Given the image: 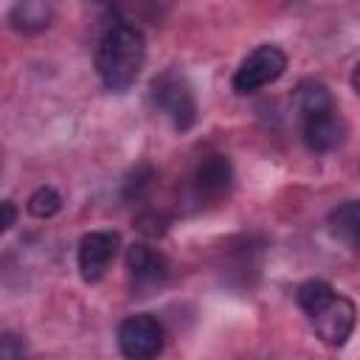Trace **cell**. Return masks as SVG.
Returning a JSON list of instances; mask_svg holds the SVG:
<instances>
[{
	"instance_id": "8",
	"label": "cell",
	"mask_w": 360,
	"mask_h": 360,
	"mask_svg": "<svg viewBox=\"0 0 360 360\" xmlns=\"http://www.w3.org/2000/svg\"><path fill=\"white\" fill-rule=\"evenodd\" d=\"M127 270L135 281V287L149 290V287H160L169 276V262L163 253H158L155 248L143 245V242H132L127 248Z\"/></svg>"
},
{
	"instance_id": "3",
	"label": "cell",
	"mask_w": 360,
	"mask_h": 360,
	"mask_svg": "<svg viewBox=\"0 0 360 360\" xmlns=\"http://www.w3.org/2000/svg\"><path fill=\"white\" fill-rule=\"evenodd\" d=\"M163 343H166L163 323L149 312L129 315L118 326V352L127 360H158Z\"/></svg>"
},
{
	"instance_id": "12",
	"label": "cell",
	"mask_w": 360,
	"mask_h": 360,
	"mask_svg": "<svg viewBox=\"0 0 360 360\" xmlns=\"http://www.w3.org/2000/svg\"><path fill=\"white\" fill-rule=\"evenodd\" d=\"M332 93L323 82H315V79H307L295 87V110L298 115H309V112H318L323 107H332Z\"/></svg>"
},
{
	"instance_id": "13",
	"label": "cell",
	"mask_w": 360,
	"mask_h": 360,
	"mask_svg": "<svg viewBox=\"0 0 360 360\" xmlns=\"http://www.w3.org/2000/svg\"><path fill=\"white\" fill-rule=\"evenodd\" d=\"M332 298H335V287L326 284V281H321V278H309V281H304L295 290V301H298V307L304 309L307 318H312L315 312H321Z\"/></svg>"
},
{
	"instance_id": "16",
	"label": "cell",
	"mask_w": 360,
	"mask_h": 360,
	"mask_svg": "<svg viewBox=\"0 0 360 360\" xmlns=\"http://www.w3.org/2000/svg\"><path fill=\"white\" fill-rule=\"evenodd\" d=\"M0 360H25V340L20 335H0Z\"/></svg>"
},
{
	"instance_id": "6",
	"label": "cell",
	"mask_w": 360,
	"mask_h": 360,
	"mask_svg": "<svg viewBox=\"0 0 360 360\" xmlns=\"http://www.w3.org/2000/svg\"><path fill=\"white\" fill-rule=\"evenodd\" d=\"M301 138H304L307 149L318 152V155L338 149L346 138V124H343L338 107L332 104V107H323L318 112L301 115Z\"/></svg>"
},
{
	"instance_id": "15",
	"label": "cell",
	"mask_w": 360,
	"mask_h": 360,
	"mask_svg": "<svg viewBox=\"0 0 360 360\" xmlns=\"http://www.w3.org/2000/svg\"><path fill=\"white\" fill-rule=\"evenodd\" d=\"M152 177H155V172H152V166H138L129 177H127V186H124V197L127 200H141L143 194H146V188L152 186Z\"/></svg>"
},
{
	"instance_id": "4",
	"label": "cell",
	"mask_w": 360,
	"mask_h": 360,
	"mask_svg": "<svg viewBox=\"0 0 360 360\" xmlns=\"http://www.w3.org/2000/svg\"><path fill=\"white\" fill-rule=\"evenodd\" d=\"M287 70V56L278 45H259L253 48L242 65L236 68L231 84L239 96H248V93H256L267 84H273L276 79H281V73Z\"/></svg>"
},
{
	"instance_id": "9",
	"label": "cell",
	"mask_w": 360,
	"mask_h": 360,
	"mask_svg": "<svg viewBox=\"0 0 360 360\" xmlns=\"http://www.w3.org/2000/svg\"><path fill=\"white\" fill-rule=\"evenodd\" d=\"M233 186V166L225 155H208L194 169V191L200 197H222Z\"/></svg>"
},
{
	"instance_id": "10",
	"label": "cell",
	"mask_w": 360,
	"mask_h": 360,
	"mask_svg": "<svg viewBox=\"0 0 360 360\" xmlns=\"http://www.w3.org/2000/svg\"><path fill=\"white\" fill-rule=\"evenodd\" d=\"M53 20V6L45 0H20L8 11V22L20 34H39L51 25Z\"/></svg>"
},
{
	"instance_id": "5",
	"label": "cell",
	"mask_w": 360,
	"mask_h": 360,
	"mask_svg": "<svg viewBox=\"0 0 360 360\" xmlns=\"http://www.w3.org/2000/svg\"><path fill=\"white\" fill-rule=\"evenodd\" d=\"M118 245H121V239H118L115 231H90V233H84L79 239V253H76L79 276L87 284L98 281L107 273L110 262L115 259Z\"/></svg>"
},
{
	"instance_id": "17",
	"label": "cell",
	"mask_w": 360,
	"mask_h": 360,
	"mask_svg": "<svg viewBox=\"0 0 360 360\" xmlns=\"http://www.w3.org/2000/svg\"><path fill=\"white\" fill-rule=\"evenodd\" d=\"M17 222V205L11 200H0V236Z\"/></svg>"
},
{
	"instance_id": "14",
	"label": "cell",
	"mask_w": 360,
	"mask_h": 360,
	"mask_svg": "<svg viewBox=\"0 0 360 360\" xmlns=\"http://www.w3.org/2000/svg\"><path fill=\"white\" fill-rule=\"evenodd\" d=\"M59 208H62V197H59V191L51 188V186H39V188L28 197V214H31V217L48 219V217L59 214Z\"/></svg>"
},
{
	"instance_id": "1",
	"label": "cell",
	"mask_w": 360,
	"mask_h": 360,
	"mask_svg": "<svg viewBox=\"0 0 360 360\" xmlns=\"http://www.w3.org/2000/svg\"><path fill=\"white\" fill-rule=\"evenodd\" d=\"M143 62H146V37L138 25L118 20L104 28V34L96 42L93 65L107 90L112 93L129 90L138 82Z\"/></svg>"
},
{
	"instance_id": "7",
	"label": "cell",
	"mask_w": 360,
	"mask_h": 360,
	"mask_svg": "<svg viewBox=\"0 0 360 360\" xmlns=\"http://www.w3.org/2000/svg\"><path fill=\"white\" fill-rule=\"evenodd\" d=\"M309 321H312L315 335H318L323 343H329V346H343V343L352 338V332H354L357 309H354L352 298L335 292V298H332L321 312H315Z\"/></svg>"
},
{
	"instance_id": "11",
	"label": "cell",
	"mask_w": 360,
	"mask_h": 360,
	"mask_svg": "<svg viewBox=\"0 0 360 360\" xmlns=\"http://www.w3.org/2000/svg\"><path fill=\"white\" fill-rule=\"evenodd\" d=\"M329 231L335 239L346 242L349 248H357V236H360V205L357 200H349L343 205H338L329 214Z\"/></svg>"
},
{
	"instance_id": "2",
	"label": "cell",
	"mask_w": 360,
	"mask_h": 360,
	"mask_svg": "<svg viewBox=\"0 0 360 360\" xmlns=\"http://www.w3.org/2000/svg\"><path fill=\"white\" fill-rule=\"evenodd\" d=\"M152 104L172 121L177 132H188L197 124V98L188 84V79L177 68H166L152 79L149 87Z\"/></svg>"
}]
</instances>
